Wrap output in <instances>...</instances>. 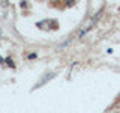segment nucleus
<instances>
[{"label":"nucleus","instance_id":"f03ea898","mask_svg":"<svg viewBox=\"0 0 120 113\" xmlns=\"http://www.w3.org/2000/svg\"><path fill=\"white\" fill-rule=\"evenodd\" d=\"M27 57H29V59H35V57H36V53H32V54L27 56Z\"/></svg>","mask_w":120,"mask_h":113},{"label":"nucleus","instance_id":"f257e3e1","mask_svg":"<svg viewBox=\"0 0 120 113\" xmlns=\"http://www.w3.org/2000/svg\"><path fill=\"white\" fill-rule=\"evenodd\" d=\"M66 5L68 6H72L74 5V0H66Z\"/></svg>","mask_w":120,"mask_h":113},{"label":"nucleus","instance_id":"7ed1b4c3","mask_svg":"<svg viewBox=\"0 0 120 113\" xmlns=\"http://www.w3.org/2000/svg\"><path fill=\"white\" fill-rule=\"evenodd\" d=\"M0 35H2V30H0Z\"/></svg>","mask_w":120,"mask_h":113}]
</instances>
